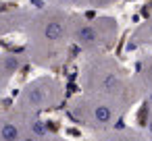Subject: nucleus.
Listing matches in <instances>:
<instances>
[{
    "label": "nucleus",
    "mask_w": 152,
    "mask_h": 141,
    "mask_svg": "<svg viewBox=\"0 0 152 141\" xmlns=\"http://www.w3.org/2000/svg\"><path fill=\"white\" fill-rule=\"evenodd\" d=\"M58 98H61V85L50 77H42L31 81L21 91V108L27 114H36L38 110L56 106Z\"/></svg>",
    "instance_id": "f257e3e1"
},
{
    "label": "nucleus",
    "mask_w": 152,
    "mask_h": 141,
    "mask_svg": "<svg viewBox=\"0 0 152 141\" xmlns=\"http://www.w3.org/2000/svg\"><path fill=\"white\" fill-rule=\"evenodd\" d=\"M71 116L86 127L106 129L117 120V108L104 100H90L86 104H77L71 108Z\"/></svg>",
    "instance_id": "f03ea898"
},
{
    "label": "nucleus",
    "mask_w": 152,
    "mask_h": 141,
    "mask_svg": "<svg viewBox=\"0 0 152 141\" xmlns=\"http://www.w3.org/2000/svg\"><path fill=\"white\" fill-rule=\"evenodd\" d=\"M69 33V17L63 13H50L42 19V38L46 44H63Z\"/></svg>",
    "instance_id": "7ed1b4c3"
},
{
    "label": "nucleus",
    "mask_w": 152,
    "mask_h": 141,
    "mask_svg": "<svg viewBox=\"0 0 152 141\" xmlns=\"http://www.w3.org/2000/svg\"><path fill=\"white\" fill-rule=\"evenodd\" d=\"M23 135L25 133H23L19 120L0 118V141H19Z\"/></svg>",
    "instance_id": "20e7f679"
},
{
    "label": "nucleus",
    "mask_w": 152,
    "mask_h": 141,
    "mask_svg": "<svg viewBox=\"0 0 152 141\" xmlns=\"http://www.w3.org/2000/svg\"><path fill=\"white\" fill-rule=\"evenodd\" d=\"M21 69V58L17 54H2L0 56V77H11Z\"/></svg>",
    "instance_id": "39448f33"
},
{
    "label": "nucleus",
    "mask_w": 152,
    "mask_h": 141,
    "mask_svg": "<svg viewBox=\"0 0 152 141\" xmlns=\"http://www.w3.org/2000/svg\"><path fill=\"white\" fill-rule=\"evenodd\" d=\"M61 4H83V2H88V0H58Z\"/></svg>",
    "instance_id": "423d86ee"
},
{
    "label": "nucleus",
    "mask_w": 152,
    "mask_h": 141,
    "mask_svg": "<svg viewBox=\"0 0 152 141\" xmlns=\"http://www.w3.org/2000/svg\"><path fill=\"white\" fill-rule=\"evenodd\" d=\"M146 77L152 79V60H148V64H146Z\"/></svg>",
    "instance_id": "0eeeda50"
},
{
    "label": "nucleus",
    "mask_w": 152,
    "mask_h": 141,
    "mask_svg": "<svg viewBox=\"0 0 152 141\" xmlns=\"http://www.w3.org/2000/svg\"><path fill=\"white\" fill-rule=\"evenodd\" d=\"M94 4H98V7H102V4H108V2H113V0H92Z\"/></svg>",
    "instance_id": "6e6552de"
},
{
    "label": "nucleus",
    "mask_w": 152,
    "mask_h": 141,
    "mask_svg": "<svg viewBox=\"0 0 152 141\" xmlns=\"http://www.w3.org/2000/svg\"><path fill=\"white\" fill-rule=\"evenodd\" d=\"M19 141H38V139H36V137H31V135H23Z\"/></svg>",
    "instance_id": "1a4fd4ad"
},
{
    "label": "nucleus",
    "mask_w": 152,
    "mask_h": 141,
    "mask_svg": "<svg viewBox=\"0 0 152 141\" xmlns=\"http://www.w3.org/2000/svg\"><path fill=\"white\" fill-rule=\"evenodd\" d=\"M148 102H150V106H152V89H150V93H148Z\"/></svg>",
    "instance_id": "9d476101"
},
{
    "label": "nucleus",
    "mask_w": 152,
    "mask_h": 141,
    "mask_svg": "<svg viewBox=\"0 0 152 141\" xmlns=\"http://www.w3.org/2000/svg\"><path fill=\"white\" fill-rule=\"evenodd\" d=\"M48 141H67V139H58V137H56V139H48Z\"/></svg>",
    "instance_id": "9b49d317"
},
{
    "label": "nucleus",
    "mask_w": 152,
    "mask_h": 141,
    "mask_svg": "<svg viewBox=\"0 0 152 141\" xmlns=\"http://www.w3.org/2000/svg\"><path fill=\"white\" fill-rule=\"evenodd\" d=\"M2 83H4V77H0V89H2Z\"/></svg>",
    "instance_id": "f8f14e48"
}]
</instances>
